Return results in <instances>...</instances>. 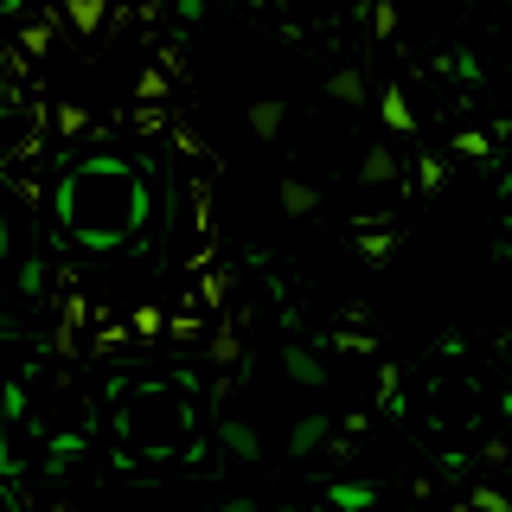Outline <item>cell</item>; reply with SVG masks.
Returning <instances> with one entry per match:
<instances>
[{
  "label": "cell",
  "instance_id": "cell-1",
  "mask_svg": "<svg viewBox=\"0 0 512 512\" xmlns=\"http://www.w3.org/2000/svg\"><path fill=\"white\" fill-rule=\"evenodd\" d=\"M52 218L77 250H128L148 224V180L122 154H90L52 192Z\"/></svg>",
  "mask_w": 512,
  "mask_h": 512
},
{
  "label": "cell",
  "instance_id": "cell-2",
  "mask_svg": "<svg viewBox=\"0 0 512 512\" xmlns=\"http://www.w3.org/2000/svg\"><path fill=\"white\" fill-rule=\"evenodd\" d=\"M282 372L301 384V391H327V359H320L314 346H301V340H288L282 346Z\"/></svg>",
  "mask_w": 512,
  "mask_h": 512
},
{
  "label": "cell",
  "instance_id": "cell-3",
  "mask_svg": "<svg viewBox=\"0 0 512 512\" xmlns=\"http://www.w3.org/2000/svg\"><path fill=\"white\" fill-rule=\"evenodd\" d=\"M327 436H333V416H327V410H308L295 429H288V455L308 461V455H320V448H327Z\"/></svg>",
  "mask_w": 512,
  "mask_h": 512
},
{
  "label": "cell",
  "instance_id": "cell-4",
  "mask_svg": "<svg viewBox=\"0 0 512 512\" xmlns=\"http://www.w3.org/2000/svg\"><path fill=\"white\" fill-rule=\"evenodd\" d=\"M218 442L231 461H263V436L250 423H237V416H218Z\"/></svg>",
  "mask_w": 512,
  "mask_h": 512
},
{
  "label": "cell",
  "instance_id": "cell-5",
  "mask_svg": "<svg viewBox=\"0 0 512 512\" xmlns=\"http://www.w3.org/2000/svg\"><path fill=\"white\" fill-rule=\"evenodd\" d=\"M397 173H404V167H397V148H391V141H372V148L359 154V186H391Z\"/></svg>",
  "mask_w": 512,
  "mask_h": 512
},
{
  "label": "cell",
  "instance_id": "cell-6",
  "mask_svg": "<svg viewBox=\"0 0 512 512\" xmlns=\"http://www.w3.org/2000/svg\"><path fill=\"white\" fill-rule=\"evenodd\" d=\"M282 128H288V103H282V96H256V103H250V135L276 141Z\"/></svg>",
  "mask_w": 512,
  "mask_h": 512
},
{
  "label": "cell",
  "instance_id": "cell-7",
  "mask_svg": "<svg viewBox=\"0 0 512 512\" xmlns=\"http://www.w3.org/2000/svg\"><path fill=\"white\" fill-rule=\"evenodd\" d=\"M205 359H212V365H224V372H231V365L244 359V340H237V320H218V327H212V340H205Z\"/></svg>",
  "mask_w": 512,
  "mask_h": 512
},
{
  "label": "cell",
  "instance_id": "cell-8",
  "mask_svg": "<svg viewBox=\"0 0 512 512\" xmlns=\"http://www.w3.org/2000/svg\"><path fill=\"white\" fill-rule=\"evenodd\" d=\"M327 500L340 506V512H372L378 506V487H372V480H333Z\"/></svg>",
  "mask_w": 512,
  "mask_h": 512
},
{
  "label": "cell",
  "instance_id": "cell-9",
  "mask_svg": "<svg viewBox=\"0 0 512 512\" xmlns=\"http://www.w3.org/2000/svg\"><path fill=\"white\" fill-rule=\"evenodd\" d=\"M378 116H384V128H391V135H416V116H410V96L397 90V84H391V90L378 96Z\"/></svg>",
  "mask_w": 512,
  "mask_h": 512
},
{
  "label": "cell",
  "instance_id": "cell-10",
  "mask_svg": "<svg viewBox=\"0 0 512 512\" xmlns=\"http://www.w3.org/2000/svg\"><path fill=\"white\" fill-rule=\"evenodd\" d=\"M276 205H282V218H308L314 205H320V192H314L308 180H282V192H276Z\"/></svg>",
  "mask_w": 512,
  "mask_h": 512
},
{
  "label": "cell",
  "instance_id": "cell-11",
  "mask_svg": "<svg viewBox=\"0 0 512 512\" xmlns=\"http://www.w3.org/2000/svg\"><path fill=\"white\" fill-rule=\"evenodd\" d=\"M327 96H333V103H365V77L346 64V71H333V77H327Z\"/></svg>",
  "mask_w": 512,
  "mask_h": 512
},
{
  "label": "cell",
  "instance_id": "cell-12",
  "mask_svg": "<svg viewBox=\"0 0 512 512\" xmlns=\"http://www.w3.org/2000/svg\"><path fill=\"white\" fill-rule=\"evenodd\" d=\"M103 0H64V20H71L77 32H96V26H103Z\"/></svg>",
  "mask_w": 512,
  "mask_h": 512
},
{
  "label": "cell",
  "instance_id": "cell-13",
  "mask_svg": "<svg viewBox=\"0 0 512 512\" xmlns=\"http://www.w3.org/2000/svg\"><path fill=\"white\" fill-rule=\"evenodd\" d=\"M442 180H448V160L442 154H423V160H416V192H442Z\"/></svg>",
  "mask_w": 512,
  "mask_h": 512
},
{
  "label": "cell",
  "instance_id": "cell-14",
  "mask_svg": "<svg viewBox=\"0 0 512 512\" xmlns=\"http://www.w3.org/2000/svg\"><path fill=\"white\" fill-rule=\"evenodd\" d=\"M359 250H365V263H384V256L397 250V237L391 231H372V237H359Z\"/></svg>",
  "mask_w": 512,
  "mask_h": 512
},
{
  "label": "cell",
  "instance_id": "cell-15",
  "mask_svg": "<svg viewBox=\"0 0 512 512\" xmlns=\"http://www.w3.org/2000/svg\"><path fill=\"white\" fill-rule=\"evenodd\" d=\"M20 295H45V263H39V256L20 263Z\"/></svg>",
  "mask_w": 512,
  "mask_h": 512
},
{
  "label": "cell",
  "instance_id": "cell-16",
  "mask_svg": "<svg viewBox=\"0 0 512 512\" xmlns=\"http://www.w3.org/2000/svg\"><path fill=\"white\" fill-rule=\"evenodd\" d=\"M58 128H64V135H84V128H90V109L64 103V109H58Z\"/></svg>",
  "mask_w": 512,
  "mask_h": 512
},
{
  "label": "cell",
  "instance_id": "cell-17",
  "mask_svg": "<svg viewBox=\"0 0 512 512\" xmlns=\"http://www.w3.org/2000/svg\"><path fill=\"white\" fill-rule=\"evenodd\" d=\"M0 410H7L13 423H26V391H13V384H0Z\"/></svg>",
  "mask_w": 512,
  "mask_h": 512
},
{
  "label": "cell",
  "instance_id": "cell-18",
  "mask_svg": "<svg viewBox=\"0 0 512 512\" xmlns=\"http://www.w3.org/2000/svg\"><path fill=\"white\" fill-rule=\"evenodd\" d=\"M455 154H474V160H487V154H493V141H487V135H455Z\"/></svg>",
  "mask_w": 512,
  "mask_h": 512
},
{
  "label": "cell",
  "instance_id": "cell-19",
  "mask_svg": "<svg viewBox=\"0 0 512 512\" xmlns=\"http://www.w3.org/2000/svg\"><path fill=\"white\" fill-rule=\"evenodd\" d=\"M0 480H20V448L0 436Z\"/></svg>",
  "mask_w": 512,
  "mask_h": 512
},
{
  "label": "cell",
  "instance_id": "cell-20",
  "mask_svg": "<svg viewBox=\"0 0 512 512\" xmlns=\"http://www.w3.org/2000/svg\"><path fill=\"white\" fill-rule=\"evenodd\" d=\"M20 45H26V52H32V58H39V52H45V45H52V26H26V32H20Z\"/></svg>",
  "mask_w": 512,
  "mask_h": 512
},
{
  "label": "cell",
  "instance_id": "cell-21",
  "mask_svg": "<svg viewBox=\"0 0 512 512\" xmlns=\"http://www.w3.org/2000/svg\"><path fill=\"white\" fill-rule=\"evenodd\" d=\"M455 77H461V84H480V58L474 52H455Z\"/></svg>",
  "mask_w": 512,
  "mask_h": 512
},
{
  "label": "cell",
  "instance_id": "cell-22",
  "mask_svg": "<svg viewBox=\"0 0 512 512\" xmlns=\"http://www.w3.org/2000/svg\"><path fill=\"white\" fill-rule=\"evenodd\" d=\"M173 13H180L186 26H199V20H205V0H173Z\"/></svg>",
  "mask_w": 512,
  "mask_h": 512
},
{
  "label": "cell",
  "instance_id": "cell-23",
  "mask_svg": "<svg viewBox=\"0 0 512 512\" xmlns=\"http://www.w3.org/2000/svg\"><path fill=\"white\" fill-rule=\"evenodd\" d=\"M160 327H167V320H160L154 308H135V333H160Z\"/></svg>",
  "mask_w": 512,
  "mask_h": 512
},
{
  "label": "cell",
  "instance_id": "cell-24",
  "mask_svg": "<svg viewBox=\"0 0 512 512\" xmlns=\"http://www.w3.org/2000/svg\"><path fill=\"white\" fill-rule=\"evenodd\" d=\"M13 256V218H7V205H0V263Z\"/></svg>",
  "mask_w": 512,
  "mask_h": 512
},
{
  "label": "cell",
  "instance_id": "cell-25",
  "mask_svg": "<svg viewBox=\"0 0 512 512\" xmlns=\"http://www.w3.org/2000/svg\"><path fill=\"white\" fill-rule=\"evenodd\" d=\"M212 512H256V500H250V493H231V500H218Z\"/></svg>",
  "mask_w": 512,
  "mask_h": 512
},
{
  "label": "cell",
  "instance_id": "cell-26",
  "mask_svg": "<svg viewBox=\"0 0 512 512\" xmlns=\"http://www.w3.org/2000/svg\"><path fill=\"white\" fill-rule=\"evenodd\" d=\"M474 506H480V512H506V493H487V487H480V493H474Z\"/></svg>",
  "mask_w": 512,
  "mask_h": 512
},
{
  "label": "cell",
  "instance_id": "cell-27",
  "mask_svg": "<svg viewBox=\"0 0 512 512\" xmlns=\"http://www.w3.org/2000/svg\"><path fill=\"white\" fill-rule=\"evenodd\" d=\"M0 512H20V487L13 480H0Z\"/></svg>",
  "mask_w": 512,
  "mask_h": 512
},
{
  "label": "cell",
  "instance_id": "cell-28",
  "mask_svg": "<svg viewBox=\"0 0 512 512\" xmlns=\"http://www.w3.org/2000/svg\"><path fill=\"white\" fill-rule=\"evenodd\" d=\"M0 116H7V90H0Z\"/></svg>",
  "mask_w": 512,
  "mask_h": 512
},
{
  "label": "cell",
  "instance_id": "cell-29",
  "mask_svg": "<svg viewBox=\"0 0 512 512\" xmlns=\"http://www.w3.org/2000/svg\"><path fill=\"white\" fill-rule=\"evenodd\" d=\"M276 512H301V506H276Z\"/></svg>",
  "mask_w": 512,
  "mask_h": 512
}]
</instances>
